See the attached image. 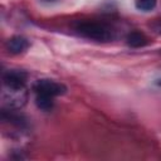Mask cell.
I'll return each instance as SVG.
<instances>
[{"mask_svg":"<svg viewBox=\"0 0 161 161\" xmlns=\"http://www.w3.org/2000/svg\"><path fill=\"white\" fill-rule=\"evenodd\" d=\"M35 104L42 111H50L53 108V106H54L53 97L45 96V94H36V97H35Z\"/></svg>","mask_w":161,"mask_h":161,"instance_id":"cell-7","label":"cell"},{"mask_svg":"<svg viewBox=\"0 0 161 161\" xmlns=\"http://www.w3.org/2000/svg\"><path fill=\"white\" fill-rule=\"evenodd\" d=\"M26 73L23 70H8L4 74V87L10 89H21L25 88Z\"/></svg>","mask_w":161,"mask_h":161,"instance_id":"cell-4","label":"cell"},{"mask_svg":"<svg viewBox=\"0 0 161 161\" xmlns=\"http://www.w3.org/2000/svg\"><path fill=\"white\" fill-rule=\"evenodd\" d=\"M160 80H161V79H160ZM157 84H158V86H161V82H157Z\"/></svg>","mask_w":161,"mask_h":161,"instance_id":"cell-9","label":"cell"},{"mask_svg":"<svg viewBox=\"0 0 161 161\" xmlns=\"http://www.w3.org/2000/svg\"><path fill=\"white\" fill-rule=\"evenodd\" d=\"M75 30L80 36L96 42H109L113 38L112 30L107 25L97 21H80L77 24Z\"/></svg>","mask_w":161,"mask_h":161,"instance_id":"cell-1","label":"cell"},{"mask_svg":"<svg viewBox=\"0 0 161 161\" xmlns=\"http://www.w3.org/2000/svg\"><path fill=\"white\" fill-rule=\"evenodd\" d=\"M157 0H137L136 1V8L142 11H151L155 9Z\"/></svg>","mask_w":161,"mask_h":161,"instance_id":"cell-8","label":"cell"},{"mask_svg":"<svg viewBox=\"0 0 161 161\" xmlns=\"http://www.w3.org/2000/svg\"><path fill=\"white\" fill-rule=\"evenodd\" d=\"M26 98H28V94H26L25 88H21V89L5 88L3 93V101L10 109L23 107L26 102Z\"/></svg>","mask_w":161,"mask_h":161,"instance_id":"cell-3","label":"cell"},{"mask_svg":"<svg viewBox=\"0 0 161 161\" xmlns=\"http://www.w3.org/2000/svg\"><path fill=\"white\" fill-rule=\"evenodd\" d=\"M33 89L36 94H45L53 98L57 96H62L67 92V87L64 84L55 82L53 79H38L34 83Z\"/></svg>","mask_w":161,"mask_h":161,"instance_id":"cell-2","label":"cell"},{"mask_svg":"<svg viewBox=\"0 0 161 161\" xmlns=\"http://www.w3.org/2000/svg\"><path fill=\"white\" fill-rule=\"evenodd\" d=\"M127 44L132 48H140L147 44V39L143 34L138 33V31H132L127 35Z\"/></svg>","mask_w":161,"mask_h":161,"instance_id":"cell-6","label":"cell"},{"mask_svg":"<svg viewBox=\"0 0 161 161\" xmlns=\"http://www.w3.org/2000/svg\"><path fill=\"white\" fill-rule=\"evenodd\" d=\"M6 48L13 54H20L29 48V42L26 38H24L21 35H15L8 40Z\"/></svg>","mask_w":161,"mask_h":161,"instance_id":"cell-5","label":"cell"}]
</instances>
